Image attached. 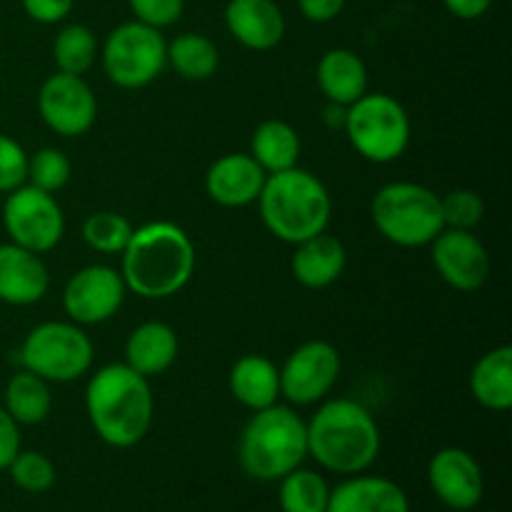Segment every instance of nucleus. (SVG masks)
<instances>
[{
	"mask_svg": "<svg viewBox=\"0 0 512 512\" xmlns=\"http://www.w3.org/2000/svg\"><path fill=\"white\" fill-rule=\"evenodd\" d=\"M85 413L105 445L135 448L153 428L155 398L150 380L125 363L105 365L88 380Z\"/></svg>",
	"mask_w": 512,
	"mask_h": 512,
	"instance_id": "f257e3e1",
	"label": "nucleus"
},
{
	"mask_svg": "<svg viewBox=\"0 0 512 512\" xmlns=\"http://www.w3.org/2000/svg\"><path fill=\"white\" fill-rule=\"evenodd\" d=\"M120 255L125 288L143 300L173 298L195 273L193 240L170 220H153L135 228Z\"/></svg>",
	"mask_w": 512,
	"mask_h": 512,
	"instance_id": "f03ea898",
	"label": "nucleus"
},
{
	"mask_svg": "<svg viewBox=\"0 0 512 512\" xmlns=\"http://www.w3.org/2000/svg\"><path fill=\"white\" fill-rule=\"evenodd\" d=\"M308 428V455L335 475L365 473L378 460L380 428L363 403L350 398L325 400Z\"/></svg>",
	"mask_w": 512,
	"mask_h": 512,
	"instance_id": "7ed1b4c3",
	"label": "nucleus"
},
{
	"mask_svg": "<svg viewBox=\"0 0 512 512\" xmlns=\"http://www.w3.org/2000/svg\"><path fill=\"white\" fill-rule=\"evenodd\" d=\"M258 210L263 225L275 238L298 245L328 230L333 218V195L318 175L295 165L265 178Z\"/></svg>",
	"mask_w": 512,
	"mask_h": 512,
	"instance_id": "20e7f679",
	"label": "nucleus"
},
{
	"mask_svg": "<svg viewBox=\"0 0 512 512\" xmlns=\"http://www.w3.org/2000/svg\"><path fill=\"white\" fill-rule=\"evenodd\" d=\"M308 458L305 420L288 405L255 410L238 440V463L248 478L275 483Z\"/></svg>",
	"mask_w": 512,
	"mask_h": 512,
	"instance_id": "39448f33",
	"label": "nucleus"
},
{
	"mask_svg": "<svg viewBox=\"0 0 512 512\" xmlns=\"http://www.w3.org/2000/svg\"><path fill=\"white\" fill-rule=\"evenodd\" d=\"M370 218L378 233L398 248H425L445 230L440 195L410 180L383 185L373 195Z\"/></svg>",
	"mask_w": 512,
	"mask_h": 512,
	"instance_id": "423d86ee",
	"label": "nucleus"
},
{
	"mask_svg": "<svg viewBox=\"0 0 512 512\" xmlns=\"http://www.w3.org/2000/svg\"><path fill=\"white\" fill-rule=\"evenodd\" d=\"M345 135L360 158L375 165L398 160L413 138V123L400 100L385 93H365L345 108Z\"/></svg>",
	"mask_w": 512,
	"mask_h": 512,
	"instance_id": "0eeeda50",
	"label": "nucleus"
},
{
	"mask_svg": "<svg viewBox=\"0 0 512 512\" xmlns=\"http://www.w3.org/2000/svg\"><path fill=\"white\" fill-rule=\"evenodd\" d=\"M93 340L70 320H48L30 330L18 348V365L48 383H73L93 368Z\"/></svg>",
	"mask_w": 512,
	"mask_h": 512,
	"instance_id": "6e6552de",
	"label": "nucleus"
},
{
	"mask_svg": "<svg viewBox=\"0 0 512 512\" xmlns=\"http://www.w3.org/2000/svg\"><path fill=\"white\" fill-rule=\"evenodd\" d=\"M98 58L110 83L123 90H140L158 80L168 65V40L163 30L128 20L110 30Z\"/></svg>",
	"mask_w": 512,
	"mask_h": 512,
	"instance_id": "1a4fd4ad",
	"label": "nucleus"
},
{
	"mask_svg": "<svg viewBox=\"0 0 512 512\" xmlns=\"http://www.w3.org/2000/svg\"><path fill=\"white\" fill-rule=\"evenodd\" d=\"M3 228L10 243L43 255L58 248L65 235V215L53 193L20 185L3 203Z\"/></svg>",
	"mask_w": 512,
	"mask_h": 512,
	"instance_id": "9d476101",
	"label": "nucleus"
},
{
	"mask_svg": "<svg viewBox=\"0 0 512 512\" xmlns=\"http://www.w3.org/2000/svg\"><path fill=\"white\" fill-rule=\"evenodd\" d=\"M343 370L338 348L328 340H308L280 368V398L293 405L320 403L335 388Z\"/></svg>",
	"mask_w": 512,
	"mask_h": 512,
	"instance_id": "9b49d317",
	"label": "nucleus"
},
{
	"mask_svg": "<svg viewBox=\"0 0 512 512\" xmlns=\"http://www.w3.org/2000/svg\"><path fill=\"white\" fill-rule=\"evenodd\" d=\"M38 113L60 138H80L98 118V98L83 75L55 73L38 90Z\"/></svg>",
	"mask_w": 512,
	"mask_h": 512,
	"instance_id": "f8f14e48",
	"label": "nucleus"
},
{
	"mask_svg": "<svg viewBox=\"0 0 512 512\" xmlns=\"http://www.w3.org/2000/svg\"><path fill=\"white\" fill-rule=\"evenodd\" d=\"M128 288L120 270L110 265H85L63 288V310L75 325L108 323L123 308Z\"/></svg>",
	"mask_w": 512,
	"mask_h": 512,
	"instance_id": "ddd939ff",
	"label": "nucleus"
},
{
	"mask_svg": "<svg viewBox=\"0 0 512 512\" xmlns=\"http://www.w3.org/2000/svg\"><path fill=\"white\" fill-rule=\"evenodd\" d=\"M433 265L445 285L460 293H475L483 288L493 270L488 248L475 235V230H450L445 228L430 243Z\"/></svg>",
	"mask_w": 512,
	"mask_h": 512,
	"instance_id": "4468645a",
	"label": "nucleus"
},
{
	"mask_svg": "<svg viewBox=\"0 0 512 512\" xmlns=\"http://www.w3.org/2000/svg\"><path fill=\"white\" fill-rule=\"evenodd\" d=\"M428 483L435 498L455 512L475 510L485 493L483 470L463 448L438 450L428 465Z\"/></svg>",
	"mask_w": 512,
	"mask_h": 512,
	"instance_id": "2eb2a0df",
	"label": "nucleus"
},
{
	"mask_svg": "<svg viewBox=\"0 0 512 512\" xmlns=\"http://www.w3.org/2000/svg\"><path fill=\"white\" fill-rule=\"evenodd\" d=\"M265 173L250 153L220 155L205 173V193L223 208H245L258 203Z\"/></svg>",
	"mask_w": 512,
	"mask_h": 512,
	"instance_id": "dca6fc26",
	"label": "nucleus"
},
{
	"mask_svg": "<svg viewBox=\"0 0 512 512\" xmlns=\"http://www.w3.org/2000/svg\"><path fill=\"white\" fill-rule=\"evenodd\" d=\"M225 28L243 48L265 53L283 43L285 15L275 0H228Z\"/></svg>",
	"mask_w": 512,
	"mask_h": 512,
	"instance_id": "f3484780",
	"label": "nucleus"
},
{
	"mask_svg": "<svg viewBox=\"0 0 512 512\" xmlns=\"http://www.w3.org/2000/svg\"><path fill=\"white\" fill-rule=\"evenodd\" d=\"M50 273L38 253L15 243L0 245V303L25 308L48 295Z\"/></svg>",
	"mask_w": 512,
	"mask_h": 512,
	"instance_id": "a211bd4d",
	"label": "nucleus"
},
{
	"mask_svg": "<svg viewBox=\"0 0 512 512\" xmlns=\"http://www.w3.org/2000/svg\"><path fill=\"white\" fill-rule=\"evenodd\" d=\"M328 512H410V503L393 480L358 473L330 488Z\"/></svg>",
	"mask_w": 512,
	"mask_h": 512,
	"instance_id": "6ab92c4d",
	"label": "nucleus"
},
{
	"mask_svg": "<svg viewBox=\"0 0 512 512\" xmlns=\"http://www.w3.org/2000/svg\"><path fill=\"white\" fill-rule=\"evenodd\" d=\"M345 265H348L345 245L328 230L295 245L290 260L295 280L308 290H323L333 285L345 273Z\"/></svg>",
	"mask_w": 512,
	"mask_h": 512,
	"instance_id": "aec40b11",
	"label": "nucleus"
},
{
	"mask_svg": "<svg viewBox=\"0 0 512 512\" xmlns=\"http://www.w3.org/2000/svg\"><path fill=\"white\" fill-rule=\"evenodd\" d=\"M315 78H318V88L325 100L333 105H343V108L363 98L370 83L368 65L350 48H333L323 53L318 68H315Z\"/></svg>",
	"mask_w": 512,
	"mask_h": 512,
	"instance_id": "412c9836",
	"label": "nucleus"
},
{
	"mask_svg": "<svg viewBox=\"0 0 512 512\" xmlns=\"http://www.w3.org/2000/svg\"><path fill=\"white\" fill-rule=\"evenodd\" d=\"M178 333L168 323L148 320L140 323L125 340V365L145 378L163 375L178 360Z\"/></svg>",
	"mask_w": 512,
	"mask_h": 512,
	"instance_id": "4be33fe9",
	"label": "nucleus"
},
{
	"mask_svg": "<svg viewBox=\"0 0 512 512\" xmlns=\"http://www.w3.org/2000/svg\"><path fill=\"white\" fill-rule=\"evenodd\" d=\"M228 385L233 398L255 413L280 400V368L260 353L243 355L230 368Z\"/></svg>",
	"mask_w": 512,
	"mask_h": 512,
	"instance_id": "5701e85b",
	"label": "nucleus"
},
{
	"mask_svg": "<svg viewBox=\"0 0 512 512\" xmlns=\"http://www.w3.org/2000/svg\"><path fill=\"white\" fill-rule=\"evenodd\" d=\"M470 393L480 408L508 413L512 408V348L498 345L480 355L470 373Z\"/></svg>",
	"mask_w": 512,
	"mask_h": 512,
	"instance_id": "b1692460",
	"label": "nucleus"
},
{
	"mask_svg": "<svg viewBox=\"0 0 512 512\" xmlns=\"http://www.w3.org/2000/svg\"><path fill=\"white\" fill-rule=\"evenodd\" d=\"M300 150H303V143H300L298 130L278 118L263 120L250 140V155L268 175L295 168Z\"/></svg>",
	"mask_w": 512,
	"mask_h": 512,
	"instance_id": "393cba45",
	"label": "nucleus"
},
{
	"mask_svg": "<svg viewBox=\"0 0 512 512\" xmlns=\"http://www.w3.org/2000/svg\"><path fill=\"white\" fill-rule=\"evenodd\" d=\"M3 408L18 425H40L53 410L50 383L30 370L20 368L5 385Z\"/></svg>",
	"mask_w": 512,
	"mask_h": 512,
	"instance_id": "a878e982",
	"label": "nucleus"
},
{
	"mask_svg": "<svg viewBox=\"0 0 512 512\" xmlns=\"http://www.w3.org/2000/svg\"><path fill=\"white\" fill-rule=\"evenodd\" d=\"M168 65L183 80H208L218 73V45L203 33H180L168 43Z\"/></svg>",
	"mask_w": 512,
	"mask_h": 512,
	"instance_id": "bb28decb",
	"label": "nucleus"
},
{
	"mask_svg": "<svg viewBox=\"0 0 512 512\" xmlns=\"http://www.w3.org/2000/svg\"><path fill=\"white\" fill-rule=\"evenodd\" d=\"M98 38L83 23H70L60 28L53 40V60L58 73L83 75L90 73L98 60Z\"/></svg>",
	"mask_w": 512,
	"mask_h": 512,
	"instance_id": "cd10ccee",
	"label": "nucleus"
},
{
	"mask_svg": "<svg viewBox=\"0 0 512 512\" xmlns=\"http://www.w3.org/2000/svg\"><path fill=\"white\" fill-rule=\"evenodd\" d=\"M278 483V503L283 512H328L330 485L315 470L295 468Z\"/></svg>",
	"mask_w": 512,
	"mask_h": 512,
	"instance_id": "c85d7f7f",
	"label": "nucleus"
},
{
	"mask_svg": "<svg viewBox=\"0 0 512 512\" xmlns=\"http://www.w3.org/2000/svg\"><path fill=\"white\" fill-rule=\"evenodd\" d=\"M133 223L125 218L123 213H115V210H98V213L88 215L83 220V235L85 245L95 253L103 255H120L125 250V245L133 238Z\"/></svg>",
	"mask_w": 512,
	"mask_h": 512,
	"instance_id": "c756f323",
	"label": "nucleus"
},
{
	"mask_svg": "<svg viewBox=\"0 0 512 512\" xmlns=\"http://www.w3.org/2000/svg\"><path fill=\"white\" fill-rule=\"evenodd\" d=\"M10 480L15 483V488H20L23 493L40 495L48 493L55 485V465L48 455L38 453V450H20L15 455L13 463L8 465Z\"/></svg>",
	"mask_w": 512,
	"mask_h": 512,
	"instance_id": "7c9ffc66",
	"label": "nucleus"
},
{
	"mask_svg": "<svg viewBox=\"0 0 512 512\" xmlns=\"http://www.w3.org/2000/svg\"><path fill=\"white\" fill-rule=\"evenodd\" d=\"M73 165L60 148H40L28 158V183L45 193H58L68 185Z\"/></svg>",
	"mask_w": 512,
	"mask_h": 512,
	"instance_id": "2f4dec72",
	"label": "nucleus"
},
{
	"mask_svg": "<svg viewBox=\"0 0 512 512\" xmlns=\"http://www.w3.org/2000/svg\"><path fill=\"white\" fill-rule=\"evenodd\" d=\"M443 208V223L450 230H475L485 218V203L480 193L470 188L450 190L440 198Z\"/></svg>",
	"mask_w": 512,
	"mask_h": 512,
	"instance_id": "473e14b6",
	"label": "nucleus"
},
{
	"mask_svg": "<svg viewBox=\"0 0 512 512\" xmlns=\"http://www.w3.org/2000/svg\"><path fill=\"white\" fill-rule=\"evenodd\" d=\"M28 158L18 140L0 133V193L8 195L28 183Z\"/></svg>",
	"mask_w": 512,
	"mask_h": 512,
	"instance_id": "72a5a7b5",
	"label": "nucleus"
},
{
	"mask_svg": "<svg viewBox=\"0 0 512 512\" xmlns=\"http://www.w3.org/2000/svg\"><path fill=\"white\" fill-rule=\"evenodd\" d=\"M135 20L163 30L178 23L185 13V0H128Z\"/></svg>",
	"mask_w": 512,
	"mask_h": 512,
	"instance_id": "f704fd0d",
	"label": "nucleus"
},
{
	"mask_svg": "<svg viewBox=\"0 0 512 512\" xmlns=\"http://www.w3.org/2000/svg\"><path fill=\"white\" fill-rule=\"evenodd\" d=\"M25 15L40 25H58L73 13L75 0H20Z\"/></svg>",
	"mask_w": 512,
	"mask_h": 512,
	"instance_id": "c9c22d12",
	"label": "nucleus"
},
{
	"mask_svg": "<svg viewBox=\"0 0 512 512\" xmlns=\"http://www.w3.org/2000/svg\"><path fill=\"white\" fill-rule=\"evenodd\" d=\"M20 453V425L8 415V410L0 408V470H8L15 455Z\"/></svg>",
	"mask_w": 512,
	"mask_h": 512,
	"instance_id": "e433bc0d",
	"label": "nucleus"
},
{
	"mask_svg": "<svg viewBox=\"0 0 512 512\" xmlns=\"http://www.w3.org/2000/svg\"><path fill=\"white\" fill-rule=\"evenodd\" d=\"M348 0H298V10L310 23H330L345 10Z\"/></svg>",
	"mask_w": 512,
	"mask_h": 512,
	"instance_id": "4c0bfd02",
	"label": "nucleus"
},
{
	"mask_svg": "<svg viewBox=\"0 0 512 512\" xmlns=\"http://www.w3.org/2000/svg\"><path fill=\"white\" fill-rule=\"evenodd\" d=\"M443 5L458 20H478L488 13L493 0H443Z\"/></svg>",
	"mask_w": 512,
	"mask_h": 512,
	"instance_id": "58836bf2",
	"label": "nucleus"
}]
</instances>
